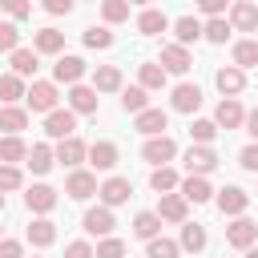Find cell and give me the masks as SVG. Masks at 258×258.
<instances>
[{"instance_id":"obj_1","label":"cell","mask_w":258,"mask_h":258,"mask_svg":"<svg viewBox=\"0 0 258 258\" xmlns=\"http://www.w3.org/2000/svg\"><path fill=\"white\" fill-rule=\"evenodd\" d=\"M28 109L32 113H52V109H60L56 101H60V93H56V85L52 81H32V89H28Z\"/></svg>"},{"instance_id":"obj_2","label":"cell","mask_w":258,"mask_h":258,"mask_svg":"<svg viewBox=\"0 0 258 258\" xmlns=\"http://www.w3.org/2000/svg\"><path fill=\"white\" fill-rule=\"evenodd\" d=\"M44 133H48L52 141L73 137V133H77V113H73V109H52V113H44Z\"/></svg>"},{"instance_id":"obj_3","label":"cell","mask_w":258,"mask_h":258,"mask_svg":"<svg viewBox=\"0 0 258 258\" xmlns=\"http://www.w3.org/2000/svg\"><path fill=\"white\" fill-rule=\"evenodd\" d=\"M141 157H145L149 165H165V161L177 157V141L165 137V133H157V137H149V141L141 145Z\"/></svg>"},{"instance_id":"obj_4","label":"cell","mask_w":258,"mask_h":258,"mask_svg":"<svg viewBox=\"0 0 258 258\" xmlns=\"http://www.w3.org/2000/svg\"><path fill=\"white\" fill-rule=\"evenodd\" d=\"M226 242L234 246V250H250L254 242H258V222H250V218H234L230 226H226Z\"/></svg>"},{"instance_id":"obj_5","label":"cell","mask_w":258,"mask_h":258,"mask_svg":"<svg viewBox=\"0 0 258 258\" xmlns=\"http://www.w3.org/2000/svg\"><path fill=\"white\" fill-rule=\"evenodd\" d=\"M101 185H97V173H89V169H73L69 177H64V194L73 198V202H85V198H93Z\"/></svg>"},{"instance_id":"obj_6","label":"cell","mask_w":258,"mask_h":258,"mask_svg":"<svg viewBox=\"0 0 258 258\" xmlns=\"http://www.w3.org/2000/svg\"><path fill=\"white\" fill-rule=\"evenodd\" d=\"M81 226H85V234H93V238H109V234H113V226H117L113 206H97V210H89Z\"/></svg>"},{"instance_id":"obj_7","label":"cell","mask_w":258,"mask_h":258,"mask_svg":"<svg viewBox=\"0 0 258 258\" xmlns=\"http://www.w3.org/2000/svg\"><path fill=\"white\" fill-rule=\"evenodd\" d=\"M189 64H194V56H189L185 44H177V40L173 44H161V69L165 73H177L181 77V73H189Z\"/></svg>"},{"instance_id":"obj_8","label":"cell","mask_w":258,"mask_h":258,"mask_svg":"<svg viewBox=\"0 0 258 258\" xmlns=\"http://www.w3.org/2000/svg\"><path fill=\"white\" fill-rule=\"evenodd\" d=\"M214 121H218V129H238V125H246V109L238 105V97H222L214 109Z\"/></svg>"},{"instance_id":"obj_9","label":"cell","mask_w":258,"mask_h":258,"mask_svg":"<svg viewBox=\"0 0 258 258\" xmlns=\"http://www.w3.org/2000/svg\"><path fill=\"white\" fill-rule=\"evenodd\" d=\"M165 125H169V113L165 109H141V113H133V129L145 133V137L165 133Z\"/></svg>"},{"instance_id":"obj_10","label":"cell","mask_w":258,"mask_h":258,"mask_svg":"<svg viewBox=\"0 0 258 258\" xmlns=\"http://www.w3.org/2000/svg\"><path fill=\"white\" fill-rule=\"evenodd\" d=\"M185 169H189V173H214V169H218V153H214L210 145H198V141H194V145L185 149Z\"/></svg>"},{"instance_id":"obj_11","label":"cell","mask_w":258,"mask_h":258,"mask_svg":"<svg viewBox=\"0 0 258 258\" xmlns=\"http://www.w3.org/2000/svg\"><path fill=\"white\" fill-rule=\"evenodd\" d=\"M85 157H89V145H85V141H81L77 133H73V137H64V141H56V161H60V165L77 169V165H81Z\"/></svg>"},{"instance_id":"obj_12","label":"cell","mask_w":258,"mask_h":258,"mask_svg":"<svg viewBox=\"0 0 258 258\" xmlns=\"http://www.w3.org/2000/svg\"><path fill=\"white\" fill-rule=\"evenodd\" d=\"M129 194H133L129 177H105V181H101V189H97L101 206H121V202H129Z\"/></svg>"},{"instance_id":"obj_13","label":"cell","mask_w":258,"mask_h":258,"mask_svg":"<svg viewBox=\"0 0 258 258\" xmlns=\"http://www.w3.org/2000/svg\"><path fill=\"white\" fill-rule=\"evenodd\" d=\"M246 206H250V194H246L242 185H226V189H218V210H222V214L238 218V214H246Z\"/></svg>"},{"instance_id":"obj_14","label":"cell","mask_w":258,"mask_h":258,"mask_svg":"<svg viewBox=\"0 0 258 258\" xmlns=\"http://www.w3.org/2000/svg\"><path fill=\"white\" fill-rule=\"evenodd\" d=\"M214 85L222 89V97H238V93L246 89V69H238V64H226V69H218Z\"/></svg>"},{"instance_id":"obj_15","label":"cell","mask_w":258,"mask_h":258,"mask_svg":"<svg viewBox=\"0 0 258 258\" xmlns=\"http://www.w3.org/2000/svg\"><path fill=\"white\" fill-rule=\"evenodd\" d=\"M97 101H101V97H97L93 85H81V81L69 85V109H73V113H97Z\"/></svg>"},{"instance_id":"obj_16","label":"cell","mask_w":258,"mask_h":258,"mask_svg":"<svg viewBox=\"0 0 258 258\" xmlns=\"http://www.w3.org/2000/svg\"><path fill=\"white\" fill-rule=\"evenodd\" d=\"M24 206L32 210V214H48V210H56V189L52 185H28V194H24Z\"/></svg>"},{"instance_id":"obj_17","label":"cell","mask_w":258,"mask_h":258,"mask_svg":"<svg viewBox=\"0 0 258 258\" xmlns=\"http://www.w3.org/2000/svg\"><path fill=\"white\" fill-rule=\"evenodd\" d=\"M185 214H189V202H185L181 194H161V206H157V218H161V222L181 226V222H185Z\"/></svg>"},{"instance_id":"obj_18","label":"cell","mask_w":258,"mask_h":258,"mask_svg":"<svg viewBox=\"0 0 258 258\" xmlns=\"http://www.w3.org/2000/svg\"><path fill=\"white\" fill-rule=\"evenodd\" d=\"M52 77L60 81V85H77L81 77H85V60L81 56H56V64H52Z\"/></svg>"},{"instance_id":"obj_19","label":"cell","mask_w":258,"mask_h":258,"mask_svg":"<svg viewBox=\"0 0 258 258\" xmlns=\"http://www.w3.org/2000/svg\"><path fill=\"white\" fill-rule=\"evenodd\" d=\"M169 105H173L177 113H198V105H202V89H198V85H189V81H181V85L173 89Z\"/></svg>"},{"instance_id":"obj_20","label":"cell","mask_w":258,"mask_h":258,"mask_svg":"<svg viewBox=\"0 0 258 258\" xmlns=\"http://www.w3.org/2000/svg\"><path fill=\"white\" fill-rule=\"evenodd\" d=\"M177 189H181V198H185V202H194V206H202V202H210V198H214V189H210L206 173H189Z\"/></svg>"},{"instance_id":"obj_21","label":"cell","mask_w":258,"mask_h":258,"mask_svg":"<svg viewBox=\"0 0 258 258\" xmlns=\"http://www.w3.org/2000/svg\"><path fill=\"white\" fill-rule=\"evenodd\" d=\"M230 24H234L238 32H254V28H258V8H254L250 0H234V4H230Z\"/></svg>"},{"instance_id":"obj_22","label":"cell","mask_w":258,"mask_h":258,"mask_svg":"<svg viewBox=\"0 0 258 258\" xmlns=\"http://www.w3.org/2000/svg\"><path fill=\"white\" fill-rule=\"evenodd\" d=\"M32 48L44 52V56H60V52H64V32H56V28H40V32H32Z\"/></svg>"},{"instance_id":"obj_23","label":"cell","mask_w":258,"mask_h":258,"mask_svg":"<svg viewBox=\"0 0 258 258\" xmlns=\"http://www.w3.org/2000/svg\"><path fill=\"white\" fill-rule=\"evenodd\" d=\"M85 161H89L93 169H113V165H117V145H113V141H93Z\"/></svg>"},{"instance_id":"obj_24","label":"cell","mask_w":258,"mask_h":258,"mask_svg":"<svg viewBox=\"0 0 258 258\" xmlns=\"http://www.w3.org/2000/svg\"><path fill=\"white\" fill-rule=\"evenodd\" d=\"M0 161H8V165L28 161V145H24L20 133H4V137H0Z\"/></svg>"},{"instance_id":"obj_25","label":"cell","mask_w":258,"mask_h":258,"mask_svg":"<svg viewBox=\"0 0 258 258\" xmlns=\"http://www.w3.org/2000/svg\"><path fill=\"white\" fill-rule=\"evenodd\" d=\"M24 234H28L32 246H52V242H56V222H48V218H32Z\"/></svg>"},{"instance_id":"obj_26","label":"cell","mask_w":258,"mask_h":258,"mask_svg":"<svg viewBox=\"0 0 258 258\" xmlns=\"http://www.w3.org/2000/svg\"><path fill=\"white\" fill-rule=\"evenodd\" d=\"M24 97H28L24 77H20V73H4V77H0V101H4V105H16V101H24Z\"/></svg>"},{"instance_id":"obj_27","label":"cell","mask_w":258,"mask_h":258,"mask_svg":"<svg viewBox=\"0 0 258 258\" xmlns=\"http://www.w3.org/2000/svg\"><path fill=\"white\" fill-rule=\"evenodd\" d=\"M165 28H169V16L157 12V8H145V12L137 16V32H141V36H157V32H165Z\"/></svg>"},{"instance_id":"obj_28","label":"cell","mask_w":258,"mask_h":258,"mask_svg":"<svg viewBox=\"0 0 258 258\" xmlns=\"http://www.w3.org/2000/svg\"><path fill=\"white\" fill-rule=\"evenodd\" d=\"M173 36H177V44H198L202 40V20L198 16H177L173 20Z\"/></svg>"},{"instance_id":"obj_29","label":"cell","mask_w":258,"mask_h":258,"mask_svg":"<svg viewBox=\"0 0 258 258\" xmlns=\"http://www.w3.org/2000/svg\"><path fill=\"white\" fill-rule=\"evenodd\" d=\"M93 89H97V93H117V89H121V69H117V64H101V69L93 73Z\"/></svg>"},{"instance_id":"obj_30","label":"cell","mask_w":258,"mask_h":258,"mask_svg":"<svg viewBox=\"0 0 258 258\" xmlns=\"http://www.w3.org/2000/svg\"><path fill=\"white\" fill-rule=\"evenodd\" d=\"M165 77H169V73L161 69V60H157V64H153V60H149V64H137V85H141V89H165Z\"/></svg>"},{"instance_id":"obj_31","label":"cell","mask_w":258,"mask_h":258,"mask_svg":"<svg viewBox=\"0 0 258 258\" xmlns=\"http://www.w3.org/2000/svg\"><path fill=\"white\" fill-rule=\"evenodd\" d=\"M52 161H56V149H52V145H44V141H40V145H32V149H28V169H32V173H48V169H52Z\"/></svg>"},{"instance_id":"obj_32","label":"cell","mask_w":258,"mask_h":258,"mask_svg":"<svg viewBox=\"0 0 258 258\" xmlns=\"http://www.w3.org/2000/svg\"><path fill=\"white\" fill-rule=\"evenodd\" d=\"M149 185H153L157 194H173V189L181 185V177H177V169H169V165H153V173H149Z\"/></svg>"},{"instance_id":"obj_33","label":"cell","mask_w":258,"mask_h":258,"mask_svg":"<svg viewBox=\"0 0 258 258\" xmlns=\"http://www.w3.org/2000/svg\"><path fill=\"white\" fill-rule=\"evenodd\" d=\"M0 129H4V133H20V129H28V109H20V105H4V109H0Z\"/></svg>"},{"instance_id":"obj_34","label":"cell","mask_w":258,"mask_h":258,"mask_svg":"<svg viewBox=\"0 0 258 258\" xmlns=\"http://www.w3.org/2000/svg\"><path fill=\"white\" fill-rule=\"evenodd\" d=\"M234 32V24L226 20V16H210L206 24H202V36L210 40V44H226V36Z\"/></svg>"},{"instance_id":"obj_35","label":"cell","mask_w":258,"mask_h":258,"mask_svg":"<svg viewBox=\"0 0 258 258\" xmlns=\"http://www.w3.org/2000/svg\"><path fill=\"white\" fill-rule=\"evenodd\" d=\"M133 234H137V238H145V242H149V238H157V234H161V218H157L153 210H141V214L133 218Z\"/></svg>"},{"instance_id":"obj_36","label":"cell","mask_w":258,"mask_h":258,"mask_svg":"<svg viewBox=\"0 0 258 258\" xmlns=\"http://www.w3.org/2000/svg\"><path fill=\"white\" fill-rule=\"evenodd\" d=\"M206 230L198 226V222H181V250H189V254H198V250H206Z\"/></svg>"},{"instance_id":"obj_37","label":"cell","mask_w":258,"mask_h":258,"mask_svg":"<svg viewBox=\"0 0 258 258\" xmlns=\"http://www.w3.org/2000/svg\"><path fill=\"white\" fill-rule=\"evenodd\" d=\"M149 89H141V85H129V89H121V109L125 113H141V109H149V97H145Z\"/></svg>"},{"instance_id":"obj_38","label":"cell","mask_w":258,"mask_h":258,"mask_svg":"<svg viewBox=\"0 0 258 258\" xmlns=\"http://www.w3.org/2000/svg\"><path fill=\"white\" fill-rule=\"evenodd\" d=\"M36 48H12V73H20V77H32L36 73Z\"/></svg>"},{"instance_id":"obj_39","label":"cell","mask_w":258,"mask_h":258,"mask_svg":"<svg viewBox=\"0 0 258 258\" xmlns=\"http://www.w3.org/2000/svg\"><path fill=\"white\" fill-rule=\"evenodd\" d=\"M181 254V242H173V238H149V250H145V258H177Z\"/></svg>"},{"instance_id":"obj_40","label":"cell","mask_w":258,"mask_h":258,"mask_svg":"<svg viewBox=\"0 0 258 258\" xmlns=\"http://www.w3.org/2000/svg\"><path fill=\"white\" fill-rule=\"evenodd\" d=\"M234 64L238 69H254L258 64V40H238L234 44Z\"/></svg>"},{"instance_id":"obj_41","label":"cell","mask_w":258,"mask_h":258,"mask_svg":"<svg viewBox=\"0 0 258 258\" xmlns=\"http://www.w3.org/2000/svg\"><path fill=\"white\" fill-rule=\"evenodd\" d=\"M101 16H105V24L129 20V0H101Z\"/></svg>"},{"instance_id":"obj_42","label":"cell","mask_w":258,"mask_h":258,"mask_svg":"<svg viewBox=\"0 0 258 258\" xmlns=\"http://www.w3.org/2000/svg\"><path fill=\"white\" fill-rule=\"evenodd\" d=\"M20 185H24V173H20L16 165L0 161V194H12V189H20Z\"/></svg>"},{"instance_id":"obj_43","label":"cell","mask_w":258,"mask_h":258,"mask_svg":"<svg viewBox=\"0 0 258 258\" xmlns=\"http://www.w3.org/2000/svg\"><path fill=\"white\" fill-rule=\"evenodd\" d=\"M81 40H85V48H113V32H109V28H97V24L85 28Z\"/></svg>"},{"instance_id":"obj_44","label":"cell","mask_w":258,"mask_h":258,"mask_svg":"<svg viewBox=\"0 0 258 258\" xmlns=\"http://www.w3.org/2000/svg\"><path fill=\"white\" fill-rule=\"evenodd\" d=\"M189 137H194L198 145H210V141L218 137V121H206V117L194 121V125H189Z\"/></svg>"},{"instance_id":"obj_45","label":"cell","mask_w":258,"mask_h":258,"mask_svg":"<svg viewBox=\"0 0 258 258\" xmlns=\"http://www.w3.org/2000/svg\"><path fill=\"white\" fill-rule=\"evenodd\" d=\"M12 48H20V28L16 20H0V52H12Z\"/></svg>"},{"instance_id":"obj_46","label":"cell","mask_w":258,"mask_h":258,"mask_svg":"<svg viewBox=\"0 0 258 258\" xmlns=\"http://www.w3.org/2000/svg\"><path fill=\"white\" fill-rule=\"evenodd\" d=\"M97 258H125V242L113 238V234L101 238V242H97Z\"/></svg>"},{"instance_id":"obj_47","label":"cell","mask_w":258,"mask_h":258,"mask_svg":"<svg viewBox=\"0 0 258 258\" xmlns=\"http://www.w3.org/2000/svg\"><path fill=\"white\" fill-rule=\"evenodd\" d=\"M4 4V12L12 16V20H24L28 12H32V0H0Z\"/></svg>"},{"instance_id":"obj_48","label":"cell","mask_w":258,"mask_h":258,"mask_svg":"<svg viewBox=\"0 0 258 258\" xmlns=\"http://www.w3.org/2000/svg\"><path fill=\"white\" fill-rule=\"evenodd\" d=\"M238 165H242V169H250V173H258V141H254V145H246V149L238 153Z\"/></svg>"},{"instance_id":"obj_49","label":"cell","mask_w":258,"mask_h":258,"mask_svg":"<svg viewBox=\"0 0 258 258\" xmlns=\"http://www.w3.org/2000/svg\"><path fill=\"white\" fill-rule=\"evenodd\" d=\"M64 258H97V250L89 242H69L64 246Z\"/></svg>"},{"instance_id":"obj_50","label":"cell","mask_w":258,"mask_h":258,"mask_svg":"<svg viewBox=\"0 0 258 258\" xmlns=\"http://www.w3.org/2000/svg\"><path fill=\"white\" fill-rule=\"evenodd\" d=\"M0 258H24V246H20L16 238H4V242H0Z\"/></svg>"},{"instance_id":"obj_51","label":"cell","mask_w":258,"mask_h":258,"mask_svg":"<svg viewBox=\"0 0 258 258\" xmlns=\"http://www.w3.org/2000/svg\"><path fill=\"white\" fill-rule=\"evenodd\" d=\"M44 4V12H52V16H69L73 12V0H40Z\"/></svg>"},{"instance_id":"obj_52","label":"cell","mask_w":258,"mask_h":258,"mask_svg":"<svg viewBox=\"0 0 258 258\" xmlns=\"http://www.w3.org/2000/svg\"><path fill=\"white\" fill-rule=\"evenodd\" d=\"M198 8H202L206 16H222V12H226V0H198Z\"/></svg>"},{"instance_id":"obj_53","label":"cell","mask_w":258,"mask_h":258,"mask_svg":"<svg viewBox=\"0 0 258 258\" xmlns=\"http://www.w3.org/2000/svg\"><path fill=\"white\" fill-rule=\"evenodd\" d=\"M246 133L258 141V109H250V113H246Z\"/></svg>"},{"instance_id":"obj_54","label":"cell","mask_w":258,"mask_h":258,"mask_svg":"<svg viewBox=\"0 0 258 258\" xmlns=\"http://www.w3.org/2000/svg\"><path fill=\"white\" fill-rule=\"evenodd\" d=\"M246 258H258V250H254V246H250V250H246Z\"/></svg>"},{"instance_id":"obj_55","label":"cell","mask_w":258,"mask_h":258,"mask_svg":"<svg viewBox=\"0 0 258 258\" xmlns=\"http://www.w3.org/2000/svg\"><path fill=\"white\" fill-rule=\"evenodd\" d=\"M0 214H4V194H0Z\"/></svg>"},{"instance_id":"obj_56","label":"cell","mask_w":258,"mask_h":258,"mask_svg":"<svg viewBox=\"0 0 258 258\" xmlns=\"http://www.w3.org/2000/svg\"><path fill=\"white\" fill-rule=\"evenodd\" d=\"M129 4H149V0H129Z\"/></svg>"},{"instance_id":"obj_57","label":"cell","mask_w":258,"mask_h":258,"mask_svg":"<svg viewBox=\"0 0 258 258\" xmlns=\"http://www.w3.org/2000/svg\"><path fill=\"white\" fill-rule=\"evenodd\" d=\"M0 242H4V234H0Z\"/></svg>"}]
</instances>
